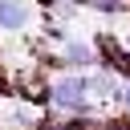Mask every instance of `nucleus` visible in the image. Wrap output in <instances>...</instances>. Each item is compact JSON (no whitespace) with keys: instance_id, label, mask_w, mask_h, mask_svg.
I'll use <instances>...</instances> for the list:
<instances>
[{"instance_id":"20e7f679","label":"nucleus","mask_w":130,"mask_h":130,"mask_svg":"<svg viewBox=\"0 0 130 130\" xmlns=\"http://www.w3.org/2000/svg\"><path fill=\"white\" fill-rule=\"evenodd\" d=\"M28 20H32V12L24 0H0V28L4 32H20Z\"/></svg>"},{"instance_id":"7ed1b4c3","label":"nucleus","mask_w":130,"mask_h":130,"mask_svg":"<svg viewBox=\"0 0 130 130\" xmlns=\"http://www.w3.org/2000/svg\"><path fill=\"white\" fill-rule=\"evenodd\" d=\"M61 65H73L77 73H85V69H93V65H98V49H93L89 41L65 37V45H61Z\"/></svg>"},{"instance_id":"0eeeda50","label":"nucleus","mask_w":130,"mask_h":130,"mask_svg":"<svg viewBox=\"0 0 130 130\" xmlns=\"http://www.w3.org/2000/svg\"><path fill=\"white\" fill-rule=\"evenodd\" d=\"M122 45H126V53H130V32H126V41H122Z\"/></svg>"},{"instance_id":"39448f33","label":"nucleus","mask_w":130,"mask_h":130,"mask_svg":"<svg viewBox=\"0 0 130 130\" xmlns=\"http://www.w3.org/2000/svg\"><path fill=\"white\" fill-rule=\"evenodd\" d=\"M89 8H98V12H106V16L126 12V4H122V0H89Z\"/></svg>"},{"instance_id":"f257e3e1","label":"nucleus","mask_w":130,"mask_h":130,"mask_svg":"<svg viewBox=\"0 0 130 130\" xmlns=\"http://www.w3.org/2000/svg\"><path fill=\"white\" fill-rule=\"evenodd\" d=\"M49 106L57 114H69V118H85L93 110V98H89V73H65L49 85Z\"/></svg>"},{"instance_id":"423d86ee","label":"nucleus","mask_w":130,"mask_h":130,"mask_svg":"<svg viewBox=\"0 0 130 130\" xmlns=\"http://www.w3.org/2000/svg\"><path fill=\"white\" fill-rule=\"evenodd\" d=\"M122 110L130 114V81H126V89H122Z\"/></svg>"},{"instance_id":"f03ea898","label":"nucleus","mask_w":130,"mask_h":130,"mask_svg":"<svg viewBox=\"0 0 130 130\" xmlns=\"http://www.w3.org/2000/svg\"><path fill=\"white\" fill-rule=\"evenodd\" d=\"M122 89L126 81H118L110 69H93L89 73V98L102 102V106H122Z\"/></svg>"}]
</instances>
